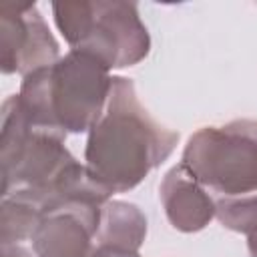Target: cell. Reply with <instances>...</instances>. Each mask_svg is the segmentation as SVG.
I'll return each instance as SVG.
<instances>
[{"instance_id":"obj_11","label":"cell","mask_w":257,"mask_h":257,"mask_svg":"<svg viewBox=\"0 0 257 257\" xmlns=\"http://www.w3.org/2000/svg\"><path fill=\"white\" fill-rule=\"evenodd\" d=\"M215 217L223 227L247 235L249 255L257 257V195L219 199L215 203Z\"/></svg>"},{"instance_id":"obj_1","label":"cell","mask_w":257,"mask_h":257,"mask_svg":"<svg viewBox=\"0 0 257 257\" xmlns=\"http://www.w3.org/2000/svg\"><path fill=\"white\" fill-rule=\"evenodd\" d=\"M179 133L161 126L139 102L133 80L112 76L106 110L88 131V173L110 193L135 189L177 147Z\"/></svg>"},{"instance_id":"obj_8","label":"cell","mask_w":257,"mask_h":257,"mask_svg":"<svg viewBox=\"0 0 257 257\" xmlns=\"http://www.w3.org/2000/svg\"><path fill=\"white\" fill-rule=\"evenodd\" d=\"M159 193L167 219L177 231H201L215 217V201L183 165L167 171Z\"/></svg>"},{"instance_id":"obj_10","label":"cell","mask_w":257,"mask_h":257,"mask_svg":"<svg viewBox=\"0 0 257 257\" xmlns=\"http://www.w3.org/2000/svg\"><path fill=\"white\" fill-rule=\"evenodd\" d=\"M44 219L42 209L20 197V195H6L0 207V241L2 247L18 245L24 239H32L34 231L38 229L40 221Z\"/></svg>"},{"instance_id":"obj_12","label":"cell","mask_w":257,"mask_h":257,"mask_svg":"<svg viewBox=\"0 0 257 257\" xmlns=\"http://www.w3.org/2000/svg\"><path fill=\"white\" fill-rule=\"evenodd\" d=\"M54 22L64 36V40L76 48L86 38L92 24V2L88 0H68L52 4Z\"/></svg>"},{"instance_id":"obj_3","label":"cell","mask_w":257,"mask_h":257,"mask_svg":"<svg viewBox=\"0 0 257 257\" xmlns=\"http://www.w3.org/2000/svg\"><path fill=\"white\" fill-rule=\"evenodd\" d=\"M181 165L205 187L227 197L257 191V120L239 118L197 131Z\"/></svg>"},{"instance_id":"obj_4","label":"cell","mask_w":257,"mask_h":257,"mask_svg":"<svg viewBox=\"0 0 257 257\" xmlns=\"http://www.w3.org/2000/svg\"><path fill=\"white\" fill-rule=\"evenodd\" d=\"M98 58L108 70L139 64L151 50V38L141 22L135 2L96 0L92 2V24L80 46Z\"/></svg>"},{"instance_id":"obj_9","label":"cell","mask_w":257,"mask_h":257,"mask_svg":"<svg viewBox=\"0 0 257 257\" xmlns=\"http://www.w3.org/2000/svg\"><path fill=\"white\" fill-rule=\"evenodd\" d=\"M147 237V217L126 201H106L100 211L98 245L139 251Z\"/></svg>"},{"instance_id":"obj_2","label":"cell","mask_w":257,"mask_h":257,"mask_svg":"<svg viewBox=\"0 0 257 257\" xmlns=\"http://www.w3.org/2000/svg\"><path fill=\"white\" fill-rule=\"evenodd\" d=\"M112 76L88 52L70 50L56 64L24 76L18 100L32 128L66 137L86 133L102 116Z\"/></svg>"},{"instance_id":"obj_5","label":"cell","mask_w":257,"mask_h":257,"mask_svg":"<svg viewBox=\"0 0 257 257\" xmlns=\"http://www.w3.org/2000/svg\"><path fill=\"white\" fill-rule=\"evenodd\" d=\"M60 60L58 42L34 4H2L0 8V70L22 76Z\"/></svg>"},{"instance_id":"obj_6","label":"cell","mask_w":257,"mask_h":257,"mask_svg":"<svg viewBox=\"0 0 257 257\" xmlns=\"http://www.w3.org/2000/svg\"><path fill=\"white\" fill-rule=\"evenodd\" d=\"M76 163L64 147V137L32 128L18 157L2 169V195L14 191L42 195Z\"/></svg>"},{"instance_id":"obj_13","label":"cell","mask_w":257,"mask_h":257,"mask_svg":"<svg viewBox=\"0 0 257 257\" xmlns=\"http://www.w3.org/2000/svg\"><path fill=\"white\" fill-rule=\"evenodd\" d=\"M92 257H141L139 251H128V249H116V247H106V245H96L92 251Z\"/></svg>"},{"instance_id":"obj_14","label":"cell","mask_w":257,"mask_h":257,"mask_svg":"<svg viewBox=\"0 0 257 257\" xmlns=\"http://www.w3.org/2000/svg\"><path fill=\"white\" fill-rule=\"evenodd\" d=\"M2 257H36V255H32L22 245H8V247H2Z\"/></svg>"},{"instance_id":"obj_7","label":"cell","mask_w":257,"mask_h":257,"mask_svg":"<svg viewBox=\"0 0 257 257\" xmlns=\"http://www.w3.org/2000/svg\"><path fill=\"white\" fill-rule=\"evenodd\" d=\"M100 205L72 201L44 215L32 235L36 257H90L100 225Z\"/></svg>"}]
</instances>
